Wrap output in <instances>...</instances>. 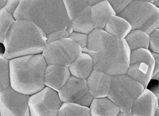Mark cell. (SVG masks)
Segmentation results:
<instances>
[{
	"instance_id": "6da1fadb",
	"label": "cell",
	"mask_w": 159,
	"mask_h": 116,
	"mask_svg": "<svg viewBox=\"0 0 159 116\" xmlns=\"http://www.w3.org/2000/svg\"><path fill=\"white\" fill-rule=\"evenodd\" d=\"M82 50L92 56L94 70L112 76L127 73L131 50L125 39L113 36L104 29H94L89 34L87 47Z\"/></svg>"
},
{
	"instance_id": "7a4b0ae2",
	"label": "cell",
	"mask_w": 159,
	"mask_h": 116,
	"mask_svg": "<svg viewBox=\"0 0 159 116\" xmlns=\"http://www.w3.org/2000/svg\"><path fill=\"white\" fill-rule=\"evenodd\" d=\"M13 16L34 22L46 35L63 29L74 32L62 0H21Z\"/></svg>"
},
{
	"instance_id": "3957f363",
	"label": "cell",
	"mask_w": 159,
	"mask_h": 116,
	"mask_svg": "<svg viewBox=\"0 0 159 116\" xmlns=\"http://www.w3.org/2000/svg\"><path fill=\"white\" fill-rule=\"evenodd\" d=\"M47 35L34 22L18 19L13 23L3 41V56L8 60L41 54L47 44Z\"/></svg>"
},
{
	"instance_id": "277c9868",
	"label": "cell",
	"mask_w": 159,
	"mask_h": 116,
	"mask_svg": "<svg viewBox=\"0 0 159 116\" xmlns=\"http://www.w3.org/2000/svg\"><path fill=\"white\" fill-rule=\"evenodd\" d=\"M47 63L41 54L25 56L9 60L10 87L25 95H34L45 87Z\"/></svg>"
},
{
	"instance_id": "5b68a950",
	"label": "cell",
	"mask_w": 159,
	"mask_h": 116,
	"mask_svg": "<svg viewBox=\"0 0 159 116\" xmlns=\"http://www.w3.org/2000/svg\"><path fill=\"white\" fill-rule=\"evenodd\" d=\"M125 19L132 30H139L150 35L159 28V9L152 2L132 1L119 15Z\"/></svg>"
},
{
	"instance_id": "8992f818",
	"label": "cell",
	"mask_w": 159,
	"mask_h": 116,
	"mask_svg": "<svg viewBox=\"0 0 159 116\" xmlns=\"http://www.w3.org/2000/svg\"><path fill=\"white\" fill-rule=\"evenodd\" d=\"M144 89L127 74L113 75L107 98L119 108L120 112H130L134 102Z\"/></svg>"
},
{
	"instance_id": "52a82bcc",
	"label": "cell",
	"mask_w": 159,
	"mask_h": 116,
	"mask_svg": "<svg viewBox=\"0 0 159 116\" xmlns=\"http://www.w3.org/2000/svg\"><path fill=\"white\" fill-rule=\"evenodd\" d=\"M82 52L81 46L68 37L47 43L42 55L47 65L68 67Z\"/></svg>"
},
{
	"instance_id": "ba28073f",
	"label": "cell",
	"mask_w": 159,
	"mask_h": 116,
	"mask_svg": "<svg viewBox=\"0 0 159 116\" xmlns=\"http://www.w3.org/2000/svg\"><path fill=\"white\" fill-rule=\"evenodd\" d=\"M154 67L155 60L149 49H136L131 51L126 74L147 88L152 80Z\"/></svg>"
},
{
	"instance_id": "9c48e42d",
	"label": "cell",
	"mask_w": 159,
	"mask_h": 116,
	"mask_svg": "<svg viewBox=\"0 0 159 116\" xmlns=\"http://www.w3.org/2000/svg\"><path fill=\"white\" fill-rule=\"evenodd\" d=\"M62 104L58 92L45 87L30 96V116H58Z\"/></svg>"
},
{
	"instance_id": "30bf717a",
	"label": "cell",
	"mask_w": 159,
	"mask_h": 116,
	"mask_svg": "<svg viewBox=\"0 0 159 116\" xmlns=\"http://www.w3.org/2000/svg\"><path fill=\"white\" fill-rule=\"evenodd\" d=\"M29 95L16 91L10 86L0 92L1 116H30Z\"/></svg>"
},
{
	"instance_id": "8fae6325",
	"label": "cell",
	"mask_w": 159,
	"mask_h": 116,
	"mask_svg": "<svg viewBox=\"0 0 159 116\" xmlns=\"http://www.w3.org/2000/svg\"><path fill=\"white\" fill-rule=\"evenodd\" d=\"M63 103H74L89 107L93 100L86 80L70 75L67 82L58 92Z\"/></svg>"
},
{
	"instance_id": "7c38bea8",
	"label": "cell",
	"mask_w": 159,
	"mask_h": 116,
	"mask_svg": "<svg viewBox=\"0 0 159 116\" xmlns=\"http://www.w3.org/2000/svg\"><path fill=\"white\" fill-rule=\"evenodd\" d=\"M159 107L153 92L145 88L133 104L130 112L133 116H154Z\"/></svg>"
},
{
	"instance_id": "4fadbf2b",
	"label": "cell",
	"mask_w": 159,
	"mask_h": 116,
	"mask_svg": "<svg viewBox=\"0 0 159 116\" xmlns=\"http://www.w3.org/2000/svg\"><path fill=\"white\" fill-rule=\"evenodd\" d=\"M112 76L101 71H93L86 80L93 98H107L110 90Z\"/></svg>"
},
{
	"instance_id": "5bb4252c",
	"label": "cell",
	"mask_w": 159,
	"mask_h": 116,
	"mask_svg": "<svg viewBox=\"0 0 159 116\" xmlns=\"http://www.w3.org/2000/svg\"><path fill=\"white\" fill-rule=\"evenodd\" d=\"M70 75L68 67L57 65H48L44 75L45 87L58 92L67 82Z\"/></svg>"
},
{
	"instance_id": "9a60e30c",
	"label": "cell",
	"mask_w": 159,
	"mask_h": 116,
	"mask_svg": "<svg viewBox=\"0 0 159 116\" xmlns=\"http://www.w3.org/2000/svg\"><path fill=\"white\" fill-rule=\"evenodd\" d=\"M70 74L76 78L87 80L94 70L92 56L87 53L82 52L68 66Z\"/></svg>"
},
{
	"instance_id": "2e32d148",
	"label": "cell",
	"mask_w": 159,
	"mask_h": 116,
	"mask_svg": "<svg viewBox=\"0 0 159 116\" xmlns=\"http://www.w3.org/2000/svg\"><path fill=\"white\" fill-rule=\"evenodd\" d=\"M91 14L95 29H104L111 16L116 15L107 0L91 6Z\"/></svg>"
},
{
	"instance_id": "e0dca14e",
	"label": "cell",
	"mask_w": 159,
	"mask_h": 116,
	"mask_svg": "<svg viewBox=\"0 0 159 116\" xmlns=\"http://www.w3.org/2000/svg\"><path fill=\"white\" fill-rule=\"evenodd\" d=\"M92 116H117L119 108L107 98H94L89 106Z\"/></svg>"
},
{
	"instance_id": "ac0fdd59",
	"label": "cell",
	"mask_w": 159,
	"mask_h": 116,
	"mask_svg": "<svg viewBox=\"0 0 159 116\" xmlns=\"http://www.w3.org/2000/svg\"><path fill=\"white\" fill-rule=\"evenodd\" d=\"M108 34L125 39L132 30V26L125 19L118 15H111L104 28Z\"/></svg>"
},
{
	"instance_id": "d6986e66",
	"label": "cell",
	"mask_w": 159,
	"mask_h": 116,
	"mask_svg": "<svg viewBox=\"0 0 159 116\" xmlns=\"http://www.w3.org/2000/svg\"><path fill=\"white\" fill-rule=\"evenodd\" d=\"M70 23L75 32L88 35L91 33L95 29L92 19L91 6H86L70 21Z\"/></svg>"
},
{
	"instance_id": "ffe728a7",
	"label": "cell",
	"mask_w": 159,
	"mask_h": 116,
	"mask_svg": "<svg viewBox=\"0 0 159 116\" xmlns=\"http://www.w3.org/2000/svg\"><path fill=\"white\" fill-rule=\"evenodd\" d=\"M125 40L131 51L138 49H149L150 35L143 31L132 30Z\"/></svg>"
},
{
	"instance_id": "44dd1931",
	"label": "cell",
	"mask_w": 159,
	"mask_h": 116,
	"mask_svg": "<svg viewBox=\"0 0 159 116\" xmlns=\"http://www.w3.org/2000/svg\"><path fill=\"white\" fill-rule=\"evenodd\" d=\"M58 116H92L89 107L74 103H63Z\"/></svg>"
},
{
	"instance_id": "7402d4cb",
	"label": "cell",
	"mask_w": 159,
	"mask_h": 116,
	"mask_svg": "<svg viewBox=\"0 0 159 116\" xmlns=\"http://www.w3.org/2000/svg\"><path fill=\"white\" fill-rule=\"evenodd\" d=\"M68 18L71 21L88 5V0H62Z\"/></svg>"
},
{
	"instance_id": "603a6c76",
	"label": "cell",
	"mask_w": 159,
	"mask_h": 116,
	"mask_svg": "<svg viewBox=\"0 0 159 116\" xmlns=\"http://www.w3.org/2000/svg\"><path fill=\"white\" fill-rule=\"evenodd\" d=\"M16 21L13 15L4 7L0 10V43L3 44L6 35Z\"/></svg>"
},
{
	"instance_id": "cb8c5ba5",
	"label": "cell",
	"mask_w": 159,
	"mask_h": 116,
	"mask_svg": "<svg viewBox=\"0 0 159 116\" xmlns=\"http://www.w3.org/2000/svg\"><path fill=\"white\" fill-rule=\"evenodd\" d=\"M10 86L9 60L0 53V92Z\"/></svg>"
},
{
	"instance_id": "d4e9b609",
	"label": "cell",
	"mask_w": 159,
	"mask_h": 116,
	"mask_svg": "<svg viewBox=\"0 0 159 116\" xmlns=\"http://www.w3.org/2000/svg\"><path fill=\"white\" fill-rule=\"evenodd\" d=\"M116 15H119L132 2L133 0H107Z\"/></svg>"
},
{
	"instance_id": "484cf974",
	"label": "cell",
	"mask_w": 159,
	"mask_h": 116,
	"mask_svg": "<svg viewBox=\"0 0 159 116\" xmlns=\"http://www.w3.org/2000/svg\"><path fill=\"white\" fill-rule=\"evenodd\" d=\"M70 38L78 44L82 49L87 47L88 44L89 35L74 31L70 34Z\"/></svg>"
},
{
	"instance_id": "4316f807",
	"label": "cell",
	"mask_w": 159,
	"mask_h": 116,
	"mask_svg": "<svg viewBox=\"0 0 159 116\" xmlns=\"http://www.w3.org/2000/svg\"><path fill=\"white\" fill-rule=\"evenodd\" d=\"M70 34L66 29L59 30L47 35V43L70 37Z\"/></svg>"
},
{
	"instance_id": "83f0119b",
	"label": "cell",
	"mask_w": 159,
	"mask_h": 116,
	"mask_svg": "<svg viewBox=\"0 0 159 116\" xmlns=\"http://www.w3.org/2000/svg\"><path fill=\"white\" fill-rule=\"evenodd\" d=\"M149 50L151 53H159V28L150 34Z\"/></svg>"
},
{
	"instance_id": "f1b7e54d",
	"label": "cell",
	"mask_w": 159,
	"mask_h": 116,
	"mask_svg": "<svg viewBox=\"0 0 159 116\" xmlns=\"http://www.w3.org/2000/svg\"><path fill=\"white\" fill-rule=\"evenodd\" d=\"M21 0H7L4 8L10 12L11 14L14 15V12L18 9Z\"/></svg>"
},
{
	"instance_id": "f546056e",
	"label": "cell",
	"mask_w": 159,
	"mask_h": 116,
	"mask_svg": "<svg viewBox=\"0 0 159 116\" xmlns=\"http://www.w3.org/2000/svg\"><path fill=\"white\" fill-rule=\"evenodd\" d=\"M152 53L155 60V67L152 80H155L159 82V53Z\"/></svg>"
},
{
	"instance_id": "4dcf8cb0",
	"label": "cell",
	"mask_w": 159,
	"mask_h": 116,
	"mask_svg": "<svg viewBox=\"0 0 159 116\" xmlns=\"http://www.w3.org/2000/svg\"><path fill=\"white\" fill-rule=\"evenodd\" d=\"M151 91L153 92V94L155 95L156 98L157 99L159 105V83L157 84L156 86H155L154 87L152 88Z\"/></svg>"
},
{
	"instance_id": "1f68e13d",
	"label": "cell",
	"mask_w": 159,
	"mask_h": 116,
	"mask_svg": "<svg viewBox=\"0 0 159 116\" xmlns=\"http://www.w3.org/2000/svg\"><path fill=\"white\" fill-rule=\"evenodd\" d=\"M88 5L90 6H93L97 3H100L105 0H88Z\"/></svg>"
},
{
	"instance_id": "d6a6232c",
	"label": "cell",
	"mask_w": 159,
	"mask_h": 116,
	"mask_svg": "<svg viewBox=\"0 0 159 116\" xmlns=\"http://www.w3.org/2000/svg\"><path fill=\"white\" fill-rule=\"evenodd\" d=\"M117 116H133L131 112H120Z\"/></svg>"
},
{
	"instance_id": "836d02e7",
	"label": "cell",
	"mask_w": 159,
	"mask_h": 116,
	"mask_svg": "<svg viewBox=\"0 0 159 116\" xmlns=\"http://www.w3.org/2000/svg\"><path fill=\"white\" fill-rule=\"evenodd\" d=\"M7 0H0V10L4 7Z\"/></svg>"
},
{
	"instance_id": "e575fe53",
	"label": "cell",
	"mask_w": 159,
	"mask_h": 116,
	"mask_svg": "<svg viewBox=\"0 0 159 116\" xmlns=\"http://www.w3.org/2000/svg\"><path fill=\"white\" fill-rule=\"evenodd\" d=\"M153 5H155V6H157L159 7V0H153V2H152Z\"/></svg>"
},
{
	"instance_id": "d590c367",
	"label": "cell",
	"mask_w": 159,
	"mask_h": 116,
	"mask_svg": "<svg viewBox=\"0 0 159 116\" xmlns=\"http://www.w3.org/2000/svg\"><path fill=\"white\" fill-rule=\"evenodd\" d=\"M134 1H147V2H153V0H134Z\"/></svg>"
},
{
	"instance_id": "8d00e7d4",
	"label": "cell",
	"mask_w": 159,
	"mask_h": 116,
	"mask_svg": "<svg viewBox=\"0 0 159 116\" xmlns=\"http://www.w3.org/2000/svg\"><path fill=\"white\" fill-rule=\"evenodd\" d=\"M154 116H159V107L158 109L156 110V113L155 114Z\"/></svg>"
},
{
	"instance_id": "74e56055",
	"label": "cell",
	"mask_w": 159,
	"mask_h": 116,
	"mask_svg": "<svg viewBox=\"0 0 159 116\" xmlns=\"http://www.w3.org/2000/svg\"><path fill=\"white\" fill-rule=\"evenodd\" d=\"M0 116H1V114H0Z\"/></svg>"
},
{
	"instance_id": "f35d334b",
	"label": "cell",
	"mask_w": 159,
	"mask_h": 116,
	"mask_svg": "<svg viewBox=\"0 0 159 116\" xmlns=\"http://www.w3.org/2000/svg\"></svg>"
},
{
	"instance_id": "ab89813d",
	"label": "cell",
	"mask_w": 159,
	"mask_h": 116,
	"mask_svg": "<svg viewBox=\"0 0 159 116\" xmlns=\"http://www.w3.org/2000/svg\"></svg>"
},
{
	"instance_id": "60d3db41",
	"label": "cell",
	"mask_w": 159,
	"mask_h": 116,
	"mask_svg": "<svg viewBox=\"0 0 159 116\" xmlns=\"http://www.w3.org/2000/svg\"></svg>"
}]
</instances>
